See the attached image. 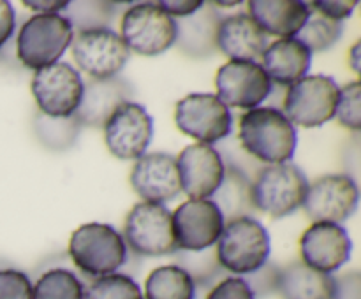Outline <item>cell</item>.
<instances>
[{
	"instance_id": "1",
	"label": "cell",
	"mask_w": 361,
	"mask_h": 299,
	"mask_svg": "<svg viewBox=\"0 0 361 299\" xmlns=\"http://www.w3.org/2000/svg\"><path fill=\"white\" fill-rule=\"evenodd\" d=\"M238 137L243 150L270 165L291 160L298 144L295 125L277 108H254L243 113Z\"/></svg>"
},
{
	"instance_id": "2",
	"label": "cell",
	"mask_w": 361,
	"mask_h": 299,
	"mask_svg": "<svg viewBox=\"0 0 361 299\" xmlns=\"http://www.w3.org/2000/svg\"><path fill=\"white\" fill-rule=\"evenodd\" d=\"M219 266L233 274H250L270 257V234L254 217L233 218L224 224L215 250Z\"/></svg>"
},
{
	"instance_id": "3",
	"label": "cell",
	"mask_w": 361,
	"mask_h": 299,
	"mask_svg": "<svg viewBox=\"0 0 361 299\" xmlns=\"http://www.w3.org/2000/svg\"><path fill=\"white\" fill-rule=\"evenodd\" d=\"M69 255L78 269L99 278L113 274L126 264L127 246L115 227L92 222L71 234Z\"/></svg>"
},
{
	"instance_id": "4",
	"label": "cell",
	"mask_w": 361,
	"mask_h": 299,
	"mask_svg": "<svg viewBox=\"0 0 361 299\" xmlns=\"http://www.w3.org/2000/svg\"><path fill=\"white\" fill-rule=\"evenodd\" d=\"M309 182L295 164H271L257 172L250 183V199L254 210L271 218L295 213L305 199Z\"/></svg>"
},
{
	"instance_id": "5",
	"label": "cell",
	"mask_w": 361,
	"mask_h": 299,
	"mask_svg": "<svg viewBox=\"0 0 361 299\" xmlns=\"http://www.w3.org/2000/svg\"><path fill=\"white\" fill-rule=\"evenodd\" d=\"M74 28L69 18L60 14H35L18 34V58L28 69H42L59 62L73 44Z\"/></svg>"
},
{
	"instance_id": "6",
	"label": "cell",
	"mask_w": 361,
	"mask_h": 299,
	"mask_svg": "<svg viewBox=\"0 0 361 299\" xmlns=\"http://www.w3.org/2000/svg\"><path fill=\"white\" fill-rule=\"evenodd\" d=\"M341 88L324 74L305 76L288 88L284 115L293 125L314 129L335 118Z\"/></svg>"
},
{
	"instance_id": "7",
	"label": "cell",
	"mask_w": 361,
	"mask_h": 299,
	"mask_svg": "<svg viewBox=\"0 0 361 299\" xmlns=\"http://www.w3.org/2000/svg\"><path fill=\"white\" fill-rule=\"evenodd\" d=\"M122 41L129 51L155 56L168 51L178 39V23L155 2L129 7L122 16Z\"/></svg>"
},
{
	"instance_id": "8",
	"label": "cell",
	"mask_w": 361,
	"mask_h": 299,
	"mask_svg": "<svg viewBox=\"0 0 361 299\" xmlns=\"http://www.w3.org/2000/svg\"><path fill=\"white\" fill-rule=\"evenodd\" d=\"M122 238L126 246L137 255L161 257L178 252L173 234L171 211L164 204H134L126 217Z\"/></svg>"
},
{
	"instance_id": "9",
	"label": "cell",
	"mask_w": 361,
	"mask_h": 299,
	"mask_svg": "<svg viewBox=\"0 0 361 299\" xmlns=\"http://www.w3.org/2000/svg\"><path fill=\"white\" fill-rule=\"evenodd\" d=\"M73 56L90 79H108L126 67L130 51L111 28L88 27L73 39Z\"/></svg>"
},
{
	"instance_id": "10",
	"label": "cell",
	"mask_w": 361,
	"mask_h": 299,
	"mask_svg": "<svg viewBox=\"0 0 361 299\" xmlns=\"http://www.w3.org/2000/svg\"><path fill=\"white\" fill-rule=\"evenodd\" d=\"M30 88L37 108L49 118L76 115L83 98V77L66 62L35 70Z\"/></svg>"
},
{
	"instance_id": "11",
	"label": "cell",
	"mask_w": 361,
	"mask_h": 299,
	"mask_svg": "<svg viewBox=\"0 0 361 299\" xmlns=\"http://www.w3.org/2000/svg\"><path fill=\"white\" fill-rule=\"evenodd\" d=\"M104 141L120 160H137L147 153L154 136V120L145 106L126 101L104 122Z\"/></svg>"
},
{
	"instance_id": "12",
	"label": "cell",
	"mask_w": 361,
	"mask_h": 299,
	"mask_svg": "<svg viewBox=\"0 0 361 299\" xmlns=\"http://www.w3.org/2000/svg\"><path fill=\"white\" fill-rule=\"evenodd\" d=\"M175 123L185 136L214 144L231 134L233 116L214 94H189L176 102Z\"/></svg>"
},
{
	"instance_id": "13",
	"label": "cell",
	"mask_w": 361,
	"mask_h": 299,
	"mask_svg": "<svg viewBox=\"0 0 361 299\" xmlns=\"http://www.w3.org/2000/svg\"><path fill=\"white\" fill-rule=\"evenodd\" d=\"M176 246L183 252H204L221 238L224 217L212 199H189L171 213Z\"/></svg>"
},
{
	"instance_id": "14",
	"label": "cell",
	"mask_w": 361,
	"mask_h": 299,
	"mask_svg": "<svg viewBox=\"0 0 361 299\" xmlns=\"http://www.w3.org/2000/svg\"><path fill=\"white\" fill-rule=\"evenodd\" d=\"M217 98L224 106L254 109L271 94V81L257 62L229 60L215 74Z\"/></svg>"
},
{
	"instance_id": "15",
	"label": "cell",
	"mask_w": 361,
	"mask_h": 299,
	"mask_svg": "<svg viewBox=\"0 0 361 299\" xmlns=\"http://www.w3.org/2000/svg\"><path fill=\"white\" fill-rule=\"evenodd\" d=\"M360 192L348 174H328L309 185L302 206L307 217L316 222L341 224L358 208Z\"/></svg>"
},
{
	"instance_id": "16",
	"label": "cell",
	"mask_w": 361,
	"mask_h": 299,
	"mask_svg": "<svg viewBox=\"0 0 361 299\" xmlns=\"http://www.w3.org/2000/svg\"><path fill=\"white\" fill-rule=\"evenodd\" d=\"M300 252L303 264L330 274L351 259L353 241L341 224L316 222L300 238Z\"/></svg>"
},
{
	"instance_id": "17",
	"label": "cell",
	"mask_w": 361,
	"mask_h": 299,
	"mask_svg": "<svg viewBox=\"0 0 361 299\" xmlns=\"http://www.w3.org/2000/svg\"><path fill=\"white\" fill-rule=\"evenodd\" d=\"M180 189L190 199H208L224 179L226 165L221 153L204 143L189 144L176 158Z\"/></svg>"
},
{
	"instance_id": "18",
	"label": "cell",
	"mask_w": 361,
	"mask_h": 299,
	"mask_svg": "<svg viewBox=\"0 0 361 299\" xmlns=\"http://www.w3.org/2000/svg\"><path fill=\"white\" fill-rule=\"evenodd\" d=\"M130 185L143 203H169L182 190L176 158L164 151L145 153L130 171Z\"/></svg>"
},
{
	"instance_id": "19",
	"label": "cell",
	"mask_w": 361,
	"mask_h": 299,
	"mask_svg": "<svg viewBox=\"0 0 361 299\" xmlns=\"http://www.w3.org/2000/svg\"><path fill=\"white\" fill-rule=\"evenodd\" d=\"M215 44L231 60L256 62L268 46V35L247 13L228 16L219 21Z\"/></svg>"
},
{
	"instance_id": "20",
	"label": "cell",
	"mask_w": 361,
	"mask_h": 299,
	"mask_svg": "<svg viewBox=\"0 0 361 299\" xmlns=\"http://www.w3.org/2000/svg\"><path fill=\"white\" fill-rule=\"evenodd\" d=\"M134 94L133 87L122 77L88 79L83 83V98L76 111L78 122L90 127H102L108 116Z\"/></svg>"
},
{
	"instance_id": "21",
	"label": "cell",
	"mask_w": 361,
	"mask_h": 299,
	"mask_svg": "<svg viewBox=\"0 0 361 299\" xmlns=\"http://www.w3.org/2000/svg\"><path fill=\"white\" fill-rule=\"evenodd\" d=\"M312 14L309 2L300 0H252L249 2V16L267 35L291 39L298 35Z\"/></svg>"
},
{
	"instance_id": "22",
	"label": "cell",
	"mask_w": 361,
	"mask_h": 299,
	"mask_svg": "<svg viewBox=\"0 0 361 299\" xmlns=\"http://www.w3.org/2000/svg\"><path fill=\"white\" fill-rule=\"evenodd\" d=\"M263 70L270 81L291 87L303 79L310 69L312 53L298 39H279L267 46L263 55Z\"/></svg>"
},
{
	"instance_id": "23",
	"label": "cell",
	"mask_w": 361,
	"mask_h": 299,
	"mask_svg": "<svg viewBox=\"0 0 361 299\" xmlns=\"http://www.w3.org/2000/svg\"><path fill=\"white\" fill-rule=\"evenodd\" d=\"M277 292L282 299H334V276L296 260L279 269Z\"/></svg>"
},
{
	"instance_id": "24",
	"label": "cell",
	"mask_w": 361,
	"mask_h": 299,
	"mask_svg": "<svg viewBox=\"0 0 361 299\" xmlns=\"http://www.w3.org/2000/svg\"><path fill=\"white\" fill-rule=\"evenodd\" d=\"M214 196V203L219 206L224 220L250 217L249 213L254 210L250 199V182L247 179L245 172L240 171L236 165H229L226 169L224 179Z\"/></svg>"
},
{
	"instance_id": "25",
	"label": "cell",
	"mask_w": 361,
	"mask_h": 299,
	"mask_svg": "<svg viewBox=\"0 0 361 299\" xmlns=\"http://www.w3.org/2000/svg\"><path fill=\"white\" fill-rule=\"evenodd\" d=\"M143 299H196V284L178 264L161 266L148 274Z\"/></svg>"
},
{
	"instance_id": "26",
	"label": "cell",
	"mask_w": 361,
	"mask_h": 299,
	"mask_svg": "<svg viewBox=\"0 0 361 299\" xmlns=\"http://www.w3.org/2000/svg\"><path fill=\"white\" fill-rule=\"evenodd\" d=\"M85 285L69 269L55 267L32 285V299H83Z\"/></svg>"
},
{
	"instance_id": "27",
	"label": "cell",
	"mask_w": 361,
	"mask_h": 299,
	"mask_svg": "<svg viewBox=\"0 0 361 299\" xmlns=\"http://www.w3.org/2000/svg\"><path fill=\"white\" fill-rule=\"evenodd\" d=\"M342 32H344V25L341 21H334L330 18L321 16L319 13L312 9V14L309 16L307 23L298 32V41L310 53H321L330 49L342 37Z\"/></svg>"
},
{
	"instance_id": "28",
	"label": "cell",
	"mask_w": 361,
	"mask_h": 299,
	"mask_svg": "<svg viewBox=\"0 0 361 299\" xmlns=\"http://www.w3.org/2000/svg\"><path fill=\"white\" fill-rule=\"evenodd\" d=\"M83 299H143L136 280L122 273L99 276L85 288Z\"/></svg>"
},
{
	"instance_id": "29",
	"label": "cell",
	"mask_w": 361,
	"mask_h": 299,
	"mask_svg": "<svg viewBox=\"0 0 361 299\" xmlns=\"http://www.w3.org/2000/svg\"><path fill=\"white\" fill-rule=\"evenodd\" d=\"M361 84L360 81H351L341 88V95H338L337 113L335 116L338 122L349 130L358 132L361 127Z\"/></svg>"
},
{
	"instance_id": "30",
	"label": "cell",
	"mask_w": 361,
	"mask_h": 299,
	"mask_svg": "<svg viewBox=\"0 0 361 299\" xmlns=\"http://www.w3.org/2000/svg\"><path fill=\"white\" fill-rule=\"evenodd\" d=\"M0 299H32V281L23 271L0 269Z\"/></svg>"
},
{
	"instance_id": "31",
	"label": "cell",
	"mask_w": 361,
	"mask_h": 299,
	"mask_svg": "<svg viewBox=\"0 0 361 299\" xmlns=\"http://www.w3.org/2000/svg\"><path fill=\"white\" fill-rule=\"evenodd\" d=\"M279 269L275 264L267 262L263 267L249 274L247 278V285L252 291L254 298H267V295L277 292V280H279Z\"/></svg>"
},
{
	"instance_id": "32",
	"label": "cell",
	"mask_w": 361,
	"mask_h": 299,
	"mask_svg": "<svg viewBox=\"0 0 361 299\" xmlns=\"http://www.w3.org/2000/svg\"><path fill=\"white\" fill-rule=\"evenodd\" d=\"M207 299H256L252 291L247 285L245 278L228 276L219 281L210 292Z\"/></svg>"
},
{
	"instance_id": "33",
	"label": "cell",
	"mask_w": 361,
	"mask_h": 299,
	"mask_svg": "<svg viewBox=\"0 0 361 299\" xmlns=\"http://www.w3.org/2000/svg\"><path fill=\"white\" fill-rule=\"evenodd\" d=\"M334 299H361V276L358 271L334 276Z\"/></svg>"
},
{
	"instance_id": "34",
	"label": "cell",
	"mask_w": 361,
	"mask_h": 299,
	"mask_svg": "<svg viewBox=\"0 0 361 299\" xmlns=\"http://www.w3.org/2000/svg\"><path fill=\"white\" fill-rule=\"evenodd\" d=\"M356 6H358L356 0H351V2H324V0H319V2L310 4V7L316 13H319L321 16L330 18L334 21H341V23L351 16Z\"/></svg>"
},
{
	"instance_id": "35",
	"label": "cell",
	"mask_w": 361,
	"mask_h": 299,
	"mask_svg": "<svg viewBox=\"0 0 361 299\" xmlns=\"http://www.w3.org/2000/svg\"><path fill=\"white\" fill-rule=\"evenodd\" d=\"M14 27H16V14L13 6L6 0H0V48L11 39Z\"/></svg>"
},
{
	"instance_id": "36",
	"label": "cell",
	"mask_w": 361,
	"mask_h": 299,
	"mask_svg": "<svg viewBox=\"0 0 361 299\" xmlns=\"http://www.w3.org/2000/svg\"><path fill=\"white\" fill-rule=\"evenodd\" d=\"M157 6L161 7L168 16L185 18L196 14L197 11L204 6V2H201V0H196V2H171V0H164V2H157Z\"/></svg>"
},
{
	"instance_id": "37",
	"label": "cell",
	"mask_w": 361,
	"mask_h": 299,
	"mask_svg": "<svg viewBox=\"0 0 361 299\" xmlns=\"http://www.w3.org/2000/svg\"><path fill=\"white\" fill-rule=\"evenodd\" d=\"M27 7H32L34 11H42V14H56V11H62L69 7V2H23Z\"/></svg>"
},
{
	"instance_id": "38",
	"label": "cell",
	"mask_w": 361,
	"mask_h": 299,
	"mask_svg": "<svg viewBox=\"0 0 361 299\" xmlns=\"http://www.w3.org/2000/svg\"><path fill=\"white\" fill-rule=\"evenodd\" d=\"M360 48H361V42L356 41L355 46L351 48V55H349V62H351L353 70H355L356 74L360 72Z\"/></svg>"
},
{
	"instance_id": "39",
	"label": "cell",
	"mask_w": 361,
	"mask_h": 299,
	"mask_svg": "<svg viewBox=\"0 0 361 299\" xmlns=\"http://www.w3.org/2000/svg\"><path fill=\"white\" fill-rule=\"evenodd\" d=\"M240 2H215V6L217 7H235L238 6Z\"/></svg>"
}]
</instances>
